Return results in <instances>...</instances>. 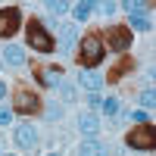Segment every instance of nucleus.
<instances>
[{
	"instance_id": "4",
	"label": "nucleus",
	"mask_w": 156,
	"mask_h": 156,
	"mask_svg": "<svg viewBox=\"0 0 156 156\" xmlns=\"http://www.w3.org/2000/svg\"><path fill=\"white\" fill-rule=\"evenodd\" d=\"M125 140H128V147H134V150H150V147L156 144V134H153V128L147 125V128H137V131H131Z\"/></svg>"
},
{
	"instance_id": "14",
	"label": "nucleus",
	"mask_w": 156,
	"mask_h": 156,
	"mask_svg": "<svg viewBox=\"0 0 156 156\" xmlns=\"http://www.w3.org/2000/svg\"><path fill=\"white\" fill-rule=\"evenodd\" d=\"M90 9H94V3L90 0H81V3H75V19H87Z\"/></svg>"
},
{
	"instance_id": "10",
	"label": "nucleus",
	"mask_w": 156,
	"mask_h": 156,
	"mask_svg": "<svg viewBox=\"0 0 156 156\" xmlns=\"http://www.w3.org/2000/svg\"><path fill=\"white\" fill-rule=\"evenodd\" d=\"M75 41H78V28H75V25H62V28H59V47L72 50Z\"/></svg>"
},
{
	"instance_id": "3",
	"label": "nucleus",
	"mask_w": 156,
	"mask_h": 156,
	"mask_svg": "<svg viewBox=\"0 0 156 156\" xmlns=\"http://www.w3.org/2000/svg\"><path fill=\"white\" fill-rule=\"evenodd\" d=\"M19 22H22V12L16 6H3V9H0V34H3V37L16 34L19 31Z\"/></svg>"
},
{
	"instance_id": "9",
	"label": "nucleus",
	"mask_w": 156,
	"mask_h": 156,
	"mask_svg": "<svg viewBox=\"0 0 156 156\" xmlns=\"http://www.w3.org/2000/svg\"><path fill=\"white\" fill-rule=\"evenodd\" d=\"M78 84H84L87 90H94V94H97V90L103 87V78H100V75H97L94 69H84L81 75H78Z\"/></svg>"
},
{
	"instance_id": "5",
	"label": "nucleus",
	"mask_w": 156,
	"mask_h": 156,
	"mask_svg": "<svg viewBox=\"0 0 156 156\" xmlns=\"http://www.w3.org/2000/svg\"><path fill=\"white\" fill-rule=\"evenodd\" d=\"M41 109V100H37L31 90H19V97H16V112H37Z\"/></svg>"
},
{
	"instance_id": "17",
	"label": "nucleus",
	"mask_w": 156,
	"mask_h": 156,
	"mask_svg": "<svg viewBox=\"0 0 156 156\" xmlns=\"http://www.w3.org/2000/svg\"><path fill=\"white\" fill-rule=\"evenodd\" d=\"M44 115L50 122H56V119H62V109H59V103H47V109H44Z\"/></svg>"
},
{
	"instance_id": "6",
	"label": "nucleus",
	"mask_w": 156,
	"mask_h": 156,
	"mask_svg": "<svg viewBox=\"0 0 156 156\" xmlns=\"http://www.w3.org/2000/svg\"><path fill=\"white\" fill-rule=\"evenodd\" d=\"M16 144L22 147V150H34L37 147V131L31 125H19L16 128Z\"/></svg>"
},
{
	"instance_id": "18",
	"label": "nucleus",
	"mask_w": 156,
	"mask_h": 156,
	"mask_svg": "<svg viewBox=\"0 0 156 156\" xmlns=\"http://www.w3.org/2000/svg\"><path fill=\"white\" fill-rule=\"evenodd\" d=\"M140 103H144L147 109H153V103H156V94H153V87H147V90H140Z\"/></svg>"
},
{
	"instance_id": "11",
	"label": "nucleus",
	"mask_w": 156,
	"mask_h": 156,
	"mask_svg": "<svg viewBox=\"0 0 156 156\" xmlns=\"http://www.w3.org/2000/svg\"><path fill=\"white\" fill-rule=\"evenodd\" d=\"M3 59L9 62V66H22V62H25V53H22L19 44H6V47H3Z\"/></svg>"
},
{
	"instance_id": "2",
	"label": "nucleus",
	"mask_w": 156,
	"mask_h": 156,
	"mask_svg": "<svg viewBox=\"0 0 156 156\" xmlns=\"http://www.w3.org/2000/svg\"><path fill=\"white\" fill-rule=\"evenodd\" d=\"M28 44L34 50H41V53H50V50H53V37L44 31L41 22H28Z\"/></svg>"
},
{
	"instance_id": "19",
	"label": "nucleus",
	"mask_w": 156,
	"mask_h": 156,
	"mask_svg": "<svg viewBox=\"0 0 156 156\" xmlns=\"http://www.w3.org/2000/svg\"><path fill=\"white\" fill-rule=\"evenodd\" d=\"M131 25H134L137 31H147V28H150V19H147V16H131Z\"/></svg>"
},
{
	"instance_id": "22",
	"label": "nucleus",
	"mask_w": 156,
	"mask_h": 156,
	"mask_svg": "<svg viewBox=\"0 0 156 156\" xmlns=\"http://www.w3.org/2000/svg\"><path fill=\"white\" fill-rule=\"evenodd\" d=\"M9 119H12V112L9 109H0V125H9Z\"/></svg>"
},
{
	"instance_id": "25",
	"label": "nucleus",
	"mask_w": 156,
	"mask_h": 156,
	"mask_svg": "<svg viewBox=\"0 0 156 156\" xmlns=\"http://www.w3.org/2000/svg\"><path fill=\"white\" fill-rule=\"evenodd\" d=\"M6 156H12V153H6Z\"/></svg>"
},
{
	"instance_id": "24",
	"label": "nucleus",
	"mask_w": 156,
	"mask_h": 156,
	"mask_svg": "<svg viewBox=\"0 0 156 156\" xmlns=\"http://www.w3.org/2000/svg\"><path fill=\"white\" fill-rule=\"evenodd\" d=\"M50 156H56V153H50Z\"/></svg>"
},
{
	"instance_id": "16",
	"label": "nucleus",
	"mask_w": 156,
	"mask_h": 156,
	"mask_svg": "<svg viewBox=\"0 0 156 156\" xmlns=\"http://www.w3.org/2000/svg\"><path fill=\"white\" fill-rule=\"evenodd\" d=\"M100 106H103V112H106V115H119V100H115V97H109V100H103Z\"/></svg>"
},
{
	"instance_id": "21",
	"label": "nucleus",
	"mask_w": 156,
	"mask_h": 156,
	"mask_svg": "<svg viewBox=\"0 0 156 156\" xmlns=\"http://www.w3.org/2000/svg\"><path fill=\"white\" fill-rule=\"evenodd\" d=\"M131 119H134V122H140V125H144V122H147V112H144V109H134V112H131Z\"/></svg>"
},
{
	"instance_id": "23",
	"label": "nucleus",
	"mask_w": 156,
	"mask_h": 156,
	"mask_svg": "<svg viewBox=\"0 0 156 156\" xmlns=\"http://www.w3.org/2000/svg\"><path fill=\"white\" fill-rule=\"evenodd\" d=\"M6 97V84H0V100H3Z\"/></svg>"
},
{
	"instance_id": "13",
	"label": "nucleus",
	"mask_w": 156,
	"mask_h": 156,
	"mask_svg": "<svg viewBox=\"0 0 156 156\" xmlns=\"http://www.w3.org/2000/svg\"><path fill=\"white\" fill-rule=\"evenodd\" d=\"M41 81H44L47 87H56L62 78H59V72H56V69H47V72H41Z\"/></svg>"
},
{
	"instance_id": "20",
	"label": "nucleus",
	"mask_w": 156,
	"mask_h": 156,
	"mask_svg": "<svg viewBox=\"0 0 156 156\" xmlns=\"http://www.w3.org/2000/svg\"><path fill=\"white\" fill-rule=\"evenodd\" d=\"M47 9L59 16V12H66V9H69V3H62V0H53V3H47Z\"/></svg>"
},
{
	"instance_id": "7",
	"label": "nucleus",
	"mask_w": 156,
	"mask_h": 156,
	"mask_svg": "<svg viewBox=\"0 0 156 156\" xmlns=\"http://www.w3.org/2000/svg\"><path fill=\"white\" fill-rule=\"evenodd\" d=\"M109 44H112L115 53L128 50V47H131V31H128V28H112V31H109Z\"/></svg>"
},
{
	"instance_id": "8",
	"label": "nucleus",
	"mask_w": 156,
	"mask_h": 156,
	"mask_svg": "<svg viewBox=\"0 0 156 156\" xmlns=\"http://www.w3.org/2000/svg\"><path fill=\"white\" fill-rule=\"evenodd\" d=\"M78 128H81L87 137H94V134L100 131V119H97L94 112H84V115H78Z\"/></svg>"
},
{
	"instance_id": "12",
	"label": "nucleus",
	"mask_w": 156,
	"mask_h": 156,
	"mask_svg": "<svg viewBox=\"0 0 156 156\" xmlns=\"http://www.w3.org/2000/svg\"><path fill=\"white\" fill-rule=\"evenodd\" d=\"M106 150H103V144H97V140H84L81 147H78V156H103Z\"/></svg>"
},
{
	"instance_id": "1",
	"label": "nucleus",
	"mask_w": 156,
	"mask_h": 156,
	"mask_svg": "<svg viewBox=\"0 0 156 156\" xmlns=\"http://www.w3.org/2000/svg\"><path fill=\"white\" fill-rule=\"evenodd\" d=\"M100 59H103V41L97 34H84L81 37V62L90 69V66H97Z\"/></svg>"
},
{
	"instance_id": "15",
	"label": "nucleus",
	"mask_w": 156,
	"mask_h": 156,
	"mask_svg": "<svg viewBox=\"0 0 156 156\" xmlns=\"http://www.w3.org/2000/svg\"><path fill=\"white\" fill-rule=\"evenodd\" d=\"M56 87L62 90V97H66V100H75V97H78V90H75V84H72V81H59Z\"/></svg>"
}]
</instances>
